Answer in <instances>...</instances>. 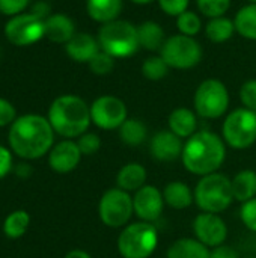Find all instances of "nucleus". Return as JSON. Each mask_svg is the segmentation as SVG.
<instances>
[{"mask_svg":"<svg viewBox=\"0 0 256 258\" xmlns=\"http://www.w3.org/2000/svg\"><path fill=\"white\" fill-rule=\"evenodd\" d=\"M65 258H92L86 251H83V249H72V251H69Z\"/></svg>","mask_w":256,"mask_h":258,"instance_id":"obj_43","label":"nucleus"},{"mask_svg":"<svg viewBox=\"0 0 256 258\" xmlns=\"http://www.w3.org/2000/svg\"><path fill=\"white\" fill-rule=\"evenodd\" d=\"M193 106L198 116L204 119H219L229 109V92L219 79H207L195 91Z\"/></svg>","mask_w":256,"mask_h":258,"instance_id":"obj_7","label":"nucleus"},{"mask_svg":"<svg viewBox=\"0 0 256 258\" xmlns=\"http://www.w3.org/2000/svg\"><path fill=\"white\" fill-rule=\"evenodd\" d=\"M11 150L26 160L39 159L50 153L54 145V130L48 121L36 113H27L17 118L9 128Z\"/></svg>","mask_w":256,"mask_h":258,"instance_id":"obj_1","label":"nucleus"},{"mask_svg":"<svg viewBox=\"0 0 256 258\" xmlns=\"http://www.w3.org/2000/svg\"><path fill=\"white\" fill-rule=\"evenodd\" d=\"M74 21L65 14H51L45 20V38L56 44H66L75 35Z\"/></svg>","mask_w":256,"mask_h":258,"instance_id":"obj_19","label":"nucleus"},{"mask_svg":"<svg viewBox=\"0 0 256 258\" xmlns=\"http://www.w3.org/2000/svg\"><path fill=\"white\" fill-rule=\"evenodd\" d=\"M81 151L75 141L65 139L59 144L53 145L48 154V165L54 172L59 174H68L74 171L80 160H81Z\"/></svg>","mask_w":256,"mask_h":258,"instance_id":"obj_15","label":"nucleus"},{"mask_svg":"<svg viewBox=\"0 0 256 258\" xmlns=\"http://www.w3.org/2000/svg\"><path fill=\"white\" fill-rule=\"evenodd\" d=\"M163 198L170 209L184 210L195 203V192L184 181H170L163 189Z\"/></svg>","mask_w":256,"mask_h":258,"instance_id":"obj_21","label":"nucleus"},{"mask_svg":"<svg viewBox=\"0 0 256 258\" xmlns=\"http://www.w3.org/2000/svg\"><path fill=\"white\" fill-rule=\"evenodd\" d=\"M133 204L134 215L140 221L151 224L160 219L166 206L163 192L152 184H145L142 189H139L133 197Z\"/></svg>","mask_w":256,"mask_h":258,"instance_id":"obj_14","label":"nucleus"},{"mask_svg":"<svg viewBox=\"0 0 256 258\" xmlns=\"http://www.w3.org/2000/svg\"><path fill=\"white\" fill-rule=\"evenodd\" d=\"M196 5L202 15L208 18H217L223 17L229 11L231 0H196Z\"/></svg>","mask_w":256,"mask_h":258,"instance_id":"obj_32","label":"nucleus"},{"mask_svg":"<svg viewBox=\"0 0 256 258\" xmlns=\"http://www.w3.org/2000/svg\"><path fill=\"white\" fill-rule=\"evenodd\" d=\"M195 239L208 248H216L225 243L228 237V225L217 213H199L193 221Z\"/></svg>","mask_w":256,"mask_h":258,"instance_id":"obj_13","label":"nucleus"},{"mask_svg":"<svg viewBox=\"0 0 256 258\" xmlns=\"http://www.w3.org/2000/svg\"><path fill=\"white\" fill-rule=\"evenodd\" d=\"M6 39L17 47H27L45 36V20L38 18L32 12H23L5 24Z\"/></svg>","mask_w":256,"mask_h":258,"instance_id":"obj_11","label":"nucleus"},{"mask_svg":"<svg viewBox=\"0 0 256 258\" xmlns=\"http://www.w3.org/2000/svg\"><path fill=\"white\" fill-rule=\"evenodd\" d=\"M235 30L244 39L256 41V3L241 6L234 17Z\"/></svg>","mask_w":256,"mask_h":258,"instance_id":"obj_28","label":"nucleus"},{"mask_svg":"<svg viewBox=\"0 0 256 258\" xmlns=\"http://www.w3.org/2000/svg\"><path fill=\"white\" fill-rule=\"evenodd\" d=\"M240 218H241V222L244 224V227L249 231L256 233V197L241 204Z\"/></svg>","mask_w":256,"mask_h":258,"instance_id":"obj_36","label":"nucleus"},{"mask_svg":"<svg viewBox=\"0 0 256 258\" xmlns=\"http://www.w3.org/2000/svg\"><path fill=\"white\" fill-rule=\"evenodd\" d=\"M183 139L170 130H161L155 133L149 141V153L154 160L161 163L175 162L183 154Z\"/></svg>","mask_w":256,"mask_h":258,"instance_id":"obj_16","label":"nucleus"},{"mask_svg":"<svg viewBox=\"0 0 256 258\" xmlns=\"http://www.w3.org/2000/svg\"><path fill=\"white\" fill-rule=\"evenodd\" d=\"M160 242L158 230L151 222H133L122 228L116 240L118 252L122 258H149Z\"/></svg>","mask_w":256,"mask_h":258,"instance_id":"obj_6","label":"nucleus"},{"mask_svg":"<svg viewBox=\"0 0 256 258\" xmlns=\"http://www.w3.org/2000/svg\"><path fill=\"white\" fill-rule=\"evenodd\" d=\"M226 159V144L222 136L211 130H199L184 142L181 160L184 168L204 177L219 172Z\"/></svg>","mask_w":256,"mask_h":258,"instance_id":"obj_2","label":"nucleus"},{"mask_svg":"<svg viewBox=\"0 0 256 258\" xmlns=\"http://www.w3.org/2000/svg\"><path fill=\"white\" fill-rule=\"evenodd\" d=\"M32 0H0V14L15 17L30 6Z\"/></svg>","mask_w":256,"mask_h":258,"instance_id":"obj_38","label":"nucleus"},{"mask_svg":"<svg viewBox=\"0 0 256 258\" xmlns=\"http://www.w3.org/2000/svg\"><path fill=\"white\" fill-rule=\"evenodd\" d=\"M170 67L166 63V60L160 56V54H152L149 57H146L142 63V76L151 82H158L161 79H164L169 73Z\"/></svg>","mask_w":256,"mask_h":258,"instance_id":"obj_30","label":"nucleus"},{"mask_svg":"<svg viewBox=\"0 0 256 258\" xmlns=\"http://www.w3.org/2000/svg\"><path fill=\"white\" fill-rule=\"evenodd\" d=\"M231 178L225 174L214 172L201 177L195 187V203L207 213H223L234 203Z\"/></svg>","mask_w":256,"mask_h":258,"instance_id":"obj_5","label":"nucleus"},{"mask_svg":"<svg viewBox=\"0 0 256 258\" xmlns=\"http://www.w3.org/2000/svg\"><path fill=\"white\" fill-rule=\"evenodd\" d=\"M124 8L122 0H86L88 15L101 24L118 20Z\"/></svg>","mask_w":256,"mask_h":258,"instance_id":"obj_22","label":"nucleus"},{"mask_svg":"<svg viewBox=\"0 0 256 258\" xmlns=\"http://www.w3.org/2000/svg\"><path fill=\"white\" fill-rule=\"evenodd\" d=\"M134 215L133 197L119 189L112 187L103 194L98 203V216L109 228H124Z\"/></svg>","mask_w":256,"mask_h":258,"instance_id":"obj_10","label":"nucleus"},{"mask_svg":"<svg viewBox=\"0 0 256 258\" xmlns=\"http://www.w3.org/2000/svg\"><path fill=\"white\" fill-rule=\"evenodd\" d=\"M128 118L127 104L115 95H101L91 104V119L101 130H118Z\"/></svg>","mask_w":256,"mask_h":258,"instance_id":"obj_12","label":"nucleus"},{"mask_svg":"<svg viewBox=\"0 0 256 258\" xmlns=\"http://www.w3.org/2000/svg\"><path fill=\"white\" fill-rule=\"evenodd\" d=\"M146 178H148L146 168L140 163L130 162L118 171L116 187H119L128 194H131V192L136 194L139 189H142L146 184Z\"/></svg>","mask_w":256,"mask_h":258,"instance_id":"obj_20","label":"nucleus"},{"mask_svg":"<svg viewBox=\"0 0 256 258\" xmlns=\"http://www.w3.org/2000/svg\"><path fill=\"white\" fill-rule=\"evenodd\" d=\"M240 101L243 107L256 112V79L246 80L240 88Z\"/></svg>","mask_w":256,"mask_h":258,"instance_id":"obj_35","label":"nucleus"},{"mask_svg":"<svg viewBox=\"0 0 256 258\" xmlns=\"http://www.w3.org/2000/svg\"><path fill=\"white\" fill-rule=\"evenodd\" d=\"M130 2H133L136 5H149V3H152L155 0H130Z\"/></svg>","mask_w":256,"mask_h":258,"instance_id":"obj_45","label":"nucleus"},{"mask_svg":"<svg viewBox=\"0 0 256 258\" xmlns=\"http://www.w3.org/2000/svg\"><path fill=\"white\" fill-rule=\"evenodd\" d=\"M249 3H256V0H247Z\"/></svg>","mask_w":256,"mask_h":258,"instance_id":"obj_46","label":"nucleus"},{"mask_svg":"<svg viewBox=\"0 0 256 258\" xmlns=\"http://www.w3.org/2000/svg\"><path fill=\"white\" fill-rule=\"evenodd\" d=\"M160 56L166 60L170 70H192L195 68L204 56L202 45L193 36L183 33L172 35L166 38Z\"/></svg>","mask_w":256,"mask_h":258,"instance_id":"obj_9","label":"nucleus"},{"mask_svg":"<svg viewBox=\"0 0 256 258\" xmlns=\"http://www.w3.org/2000/svg\"><path fill=\"white\" fill-rule=\"evenodd\" d=\"M30 225V215L24 210L12 212L3 222V233L9 239H20Z\"/></svg>","mask_w":256,"mask_h":258,"instance_id":"obj_29","label":"nucleus"},{"mask_svg":"<svg viewBox=\"0 0 256 258\" xmlns=\"http://www.w3.org/2000/svg\"><path fill=\"white\" fill-rule=\"evenodd\" d=\"M30 12L33 15H36L38 18L41 20H47L50 15H51V6L48 2H44V0H39V2H35L30 8Z\"/></svg>","mask_w":256,"mask_h":258,"instance_id":"obj_42","label":"nucleus"},{"mask_svg":"<svg viewBox=\"0 0 256 258\" xmlns=\"http://www.w3.org/2000/svg\"><path fill=\"white\" fill-rule=\"evenodd\" d=\"M48 121L59 136L65 139H74L84 135L92 122L91 106L72 94L57 97L48 107Z\"/></svg>","mask_w":256,"mask_h":258,"instance_id":"obj_3","label":"nucleus"},{"mask_svg":"<svg viewBox=\"0 0 256 258\" xmlns=\"http://www.w3.org/2000/svg\"><path fill=\"white\" fill-rule=\"evenodd\" d=\"M234 33H237L234 18H228L225 15L210 18V21L205 26V36L214 44H223L229 41L234 36Z\"/></svg>","mask_w":256,"mask_h":258,"instance_id":"obj_26","label":"nucleus"},{"mask_svg":"<svg viewBox=\"0 0 256 258\" xmlns=\"http://www.w3.org/2000/svg\"><path fill=\"white\" fill-rule=\"evenodd\" d=\"M12 168V154L8 148L0 145V178L8 175Z\"/></svg>","mask_w":256,"mask_h":258,"instance_id":"obj_40","label":"nucleus"},{"mask_svg":"<svg viewBox=\"0 0 256 258\" xmlns=\"http://www.w3.org/2000/svg\"><path fill=\"white\" fill-rule=\"evenodd\" d=\"M77 145L81 151L83 156H92L100 151L101 148V139L97 133H89L86 132L77 139Z\"/></svg>","mask_w":256,"mask_h":258,"instance_id":"obj_34","label":"nucleus"},{"mask_svg":"<svg viewBox=\"0 0 256 258\" xmlns=\"http://www.w3.org/2000/svg\"><path fill=\"white\" fill-rule=\"evenodd\" d=\"M211 258H240V254L235 248L223 243L211 249Z\"/></svg>","mask_w":256,"mask_h":258,"instance_id":"obj_41","label":"nucleus"},{"mask_svg":"<svg viewBox=\"0 0 256 258\" xmlns=\"http://www.w3.org/2000/svg\"><path fill=\"white\" fill-rule=\"evenodd\" d=\"M166 258H211V251L198 239L183 237L169 246Z\"/></svg>","mask_w":256,"mask_h":258,"instance_id":"obj_24","label":"nucleus"},{"mask_svg":"<svg viewBox=\"0 0 256 258\" xmlns=\"http://www.w3.org/2000/svg\"><path fill=\"white\" fill-rule=\"evenodd\" d=\"M17 119V110L11 101L0 98V127L9 125Z\"/></svg>","mask_w":256,"mask_h":258,"instance_id":"obj_39","label":"nucleus"},{"mask_svg":"<svg viewBox=\"0 0 256 258\" xmlns=\"http://www.w3.org/2000/svg\"><path fill=\"white\" fill-rule=\"evenodd\" d=\"M177 29L180 33L195 38L202 30V20L196 12L187 9L177 17Z\"/></svg>","mask_w":256,"mask_h":258,"instance_id":"obj_31","label":"nucleus"},{"mask_svg":"<svg viewBox=\"0 0 256 258\" xmlns=\"http://www.w3.org/2000/svg\"><path fill=\"white\" fill-rule=\"evenodd\" d=\"M137 38H139L140 48L152 53L160 51L166 41L163 27L152 20H146L137 26Z\"/></svg>","mask_w":256,"mask_h":258,"instance_id":"obj_23","label":"nucleus"},{"mask_svg":"<svg viewBox=\"0 0 256 258\" xmlns=\"http://www.w3.org/2000/svg\"><path fill=\"white\" fill-rule=\"evenodd\" d=\"M115 57L110 56L109 53L100 50L94 57L92 60L88 63L89 65V70L97 74V76H106V74H110L115 68Z\"/></svg>","mask_w":256,"mask_h":258,"instance_id":"obj_33","label":"nucleus"},{"mask_svg":"<svg viewBox=\"0 0 256 258\" xmlns=\"http://www.w3.org/2000/svg\"><path fill=\"white\" fill-rule=\"evenodd\" d=\"M17 172H18V175H21V177H27L30 172H32V169H30V166L29 165H20L18 168H17Z\"/></svg>","mask_w":256,"mask_h":258,"instance_id":"obj_44","label":"nucleus"},{"mask_svg":"<svg viewBox=\"0 0 256 258\" xmlns=\"http://www.w3.org/2000/svg\"><path fill=\"white\" fill-rule=\"evenodd\" d=\"M234 200L238 203H246L256 197V171L243 169L234 175L231 180Z\"/></svg>","mask_w":256,"mask_h":258,"instance_id":"obj_25","label":"nucleus"},{"mask_svg":"<svg viewBox=\"0 0 256 258\" xmlns=\"http://www.w3.org/2000/svg\"><path fill=\"white\" fill-rule=\"evenodd\" d=\"M100 50L101 48H100L98 39L94 35L86 33V32L75 33L65 44V51L69 56V59L78 63H89Z\"/></svg>","mask_w":256,"mask_h":258,"instance_id":"obj_17","label":"nucleus"},{"mask_svg":"<svg viewBox=\"0 0 256 258\" xmlns=\"http://www.w3.org/2000/svg\"><path fill=\"white\" fill-rule=\"evenodd\" d=\"M167 125L172 133L181 139H189L198 132V115L189 107H177L167 118Z\"/></svg>","mask_w":256,"mask_h":258,"instance_id":"obj_18","label":"nucleus"},{"mask_svg":"<svg viewBox=\"0 0 256 258\" xmlns=\"http://www.w3.org/2000/svg\"><path fill=\"white\" fill-rule=\"evenodd\" d=\"M222 138L232 150H247L256 142V112L238 107L229 112L222 125Z\"/></svg>","mask_w":256,"mask_h":258,"instance_id":"obj_8","label":"nucleus"},{"mask_svg":"<svg viewBox=\"0 0 256 258\" xmlns=\"http://www.w3.org/2000/svg\"><path fill=\"white\" fill-rule=\"evenodd\" d=\"M160 9L169 17H178L189 9L190 0H157Z\"/></svg>","mask_w":256,"mask_h":258,"instance_id":"obj_37","label":"nucleus"},{"mask_svg":"<svg viewBox=\"0 0 256 258\" xmlns=\"http://www.w3.org/2000/svg\"><path fill=\"white\" fill-rule=\"evenodd\" d=\"M100 48L115 59H125L137 53L140 48L137 38V26L128 20H115L101 24L98 30Z\"/></svg>","mask_w":256,"mask_h":258,"instance_id":"obj_4","label":"nucleus"},{"mask_svg":"<svg viewBox=\"0 0 256 258\" xmlns=\"http://www.w3.org/2000/svg\"><path fill=\"white\" fill-rule=\"evenodd\" d=\"M119 139L128 147H140L148 138L146 124L139 118H127V121L118 128Z\"/></svg>","mask_w":256,"mask_h":258,"instance_id":"obj_27","label":"nucleus"}]
</instances>
